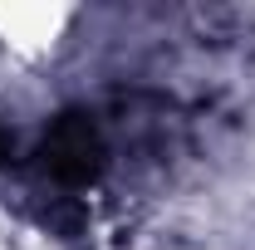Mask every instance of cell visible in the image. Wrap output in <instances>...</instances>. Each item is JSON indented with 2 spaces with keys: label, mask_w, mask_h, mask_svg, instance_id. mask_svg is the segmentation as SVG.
Returning a JSON list of instances; mask_svg holds the SVG:
<instances>
[{
  "label": "cell",
  "mask_w": 255,
  "mask_h": 250,
  "mask_svg": "<svg viewBox=\"0 0 255 250\" xmlns=\"http://www.w3.org/2000/svg\"><path fill=\"white\" fill-rule=\"evenodd\" d=\"M39 157H44V172L59 187H89L103 172V137L84 113H64L49 127V137L39 142Z\"/></svg>",
  "instance_id": "6da1fadb"
},
{
  "label": "cell",
  "mask_w": 255,
  "mask_h": 250,
  "mask_svg": "<svg viewBox=\"0 0 255 250\" xmlns=\"http://www.w3.org/2000/svg\"><path fill=\"white\" fill-rule=\"evenodd\" d=\"M5 152H10V142H5V132H0V162H5Z\"/></svg>",
  "instance_id": "7a4b0ae2"
}]
</instances>
